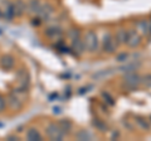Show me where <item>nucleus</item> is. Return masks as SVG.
Listing matches in <instances>:
<instances>
[{
	"label": "nucleus",
	"instance_id": "1",
	"mask_svg": "<svg viewBox=\"0 0 151 141\" xmlns=\"http://www.w3.org/2000/svg\"><path fill=\"white\" fill-rule=\"evenodd\" d=\"M84 47H86V50L89 53H94L98 49V37L96 34V32L89 30L86 33V37L83 39Z\"/></svg>",
	"mask_w": 151,
	"mask_h": 141
},
{
	"label": "nucleus",
	"instance_id": "2",
	"mask_svg": "<svg viewBox=\"0 0 151 141\" xmlns=\"http://www.w3.org/2000/svg\"><path fill=\"white\" fill-rule=\"evenodd\" d=\"M141 82H142V79H141V77L135 72H129L124 76V86L130 88L131 91L136 90V88L140 86Z\"/></svg>",
	"mask_w": 151,
	"mask_h": 141
},
{
	"label": "nucleus",
	"instance_id": "3",
	"mask_svg": "<svg viewBox=\"0 0 151 141\" xmlns=\"http://www.w3.org/2000/svg\"><path fill=\"white\" fill-rule=\"evenodd\" d=\"M45 132L50 140L59 141V140H63V137H64V132L62 131V129L59 127L58 124H54V122H52V124H49L47 126Z\"/></svg>",
	"mask_w": 151,
	"mask_h": 141
},
{
	"label": "nucleus",
	"instance_id": "4",
	"mask_svg": "<svg viewBox=\"0 0 151 141\" xmlns=\"http://www.w3.org/2000/svg\"><path fill=\"white\" fill-rule=\"evenodd\" d=\"M117 45H119V44H117L116 39L113 38L110 33H106V34L103 35L102 48H103V50H105V52H107V53H113V52L116 50Z\"/></svg>",
	"mask_w": 151,
	"mask_h": 141
},
{
	"label": "nucleus",
	"instance_id": "5",
	"mask_svg": "<svg viewBox=\"0 0 151 141\" xmlns=\"http://www.w3.org/2000/svg\"><path fill=\"white\" fill-rule=\"evenodd\" d=\"M141 43V37L140 34L136 30L131 29V30H127V39H126V44L131 47V48H136L139 47Z\"/></svg>",
	"mask_w": 151,
	"mask_h": 141
},
{
	"label": "nucleus",
	"instance_id": "6",
	"mask_svg": "<svg viewBox=\"0 0 151 141\" xmlns=\"http://www.w3.org/2000/svg\"><path fill=\"white\" fill-rule=\"evenodd\" d=\"M6 100H8V105L10 106L13 110H19L23 106V101L15 95V93H10Z\"/></svg>",
	"mask_w": 151,
	"mask_h": 141
},
{
	"label": "nucleus",
	"instance_id": "7",
	"mask_svg": "<svg viewBox=\"0 0 151 141\" xmlns=\"http://www.w3.org/2000/svg\"><path fill=\"white\" fill-rule=\"evenodd\" d=\"M72 49L74 50V53L77 55H82L84 52H86V47H84V43L81 39V37L72 40Z\"/></svg>",
	"mask_w": 151,
	"mask_h": 141
},
{
	"label": "nucleus",
	"instance_id": "8",
	"mask_svg": "<svg viewBox=\"0 0 151 141\" xmlns=\"http://www.w3.org/2000/svg\"><path fill=\"white\" fill-rule=\"evenodd\" d=\"M53 12H54V9L52 5H49V4H42V8L39 13H38V15H40V18L43 20H48L49 17L53 14Z\"/></svg>",
	"mask_w": 151,
	"mask_h": 141
},
{
	"label": "nucleus",
	"instance_id": "9",
	"mask_svg": "<svg viewBox=\"0 0 151 141\" xmlns=\"http://www.w3.org/2000/svg\"><path fill=\"white\" fill-rule=\"evenodd\" d=\"M0 65H1L4 69H13L14 65H15V59H14V57H12L10 54L3 55L1 59H0Z\"/></svg>",
	"mask_w": 151,
	"mask_h": 141
},
{
	"label": "nucleus",
	"instance_id": "10",
	"mask_svg": "<svg viewBox=\"0 0 151 141\" xmlns=\"http://www.w3.org/2000/svg\"><path fill=\"white\" fill-rule=\"evenodd\" d=\"M18 81H19V84L23 90H25L29 84V74L25 69H20L18 70Z\"/></svg>",
	"mask_w": 151,
	"mask_h": 141
},
{
	"label": "nucleus",
	"instance_id": "11",
	"mask_svg": "<svg viewBox=\"0 0 151 141\" xmlns=\"http://www.w3.org/2000/svg\"><path fill=\"white\" fill-rule=\"evenodd\" d=\"M13 8H14V14H15V17L23 15L27 10V5L24 4L23 0H17L15 3H13Z\"/></svg>",
	"mask_w": 151,
	"mask_h": 141
},
{
	"label": "nucleus",
	"instance_id": "12",
	"mask_svg": "<svg viewBox=\"0 0 151 141\" xmlns=\"http://www.w3.org/2000/svg\"><path fill=\"white\" fill-rule=\"evenodd\" d=\"M58 125H59V127L62 129V131L64 132V135H68V134L72 132L73 125H72V122H70L69 120H67V119H64V120H59Z\"/></svg>",
	"mask_w": 151,
	"mask_h": 141
},
{
	"label": "nucleus",
	"instance_id": "13",
	"mask_svg": "<svg viewBox=\"0 0 151 141\" xmlns=\"http://www.w3.org/2000/svg\"><path fill=\"white\" fill-rule=\"evenodd\" d=\"M27 140L29 141H40L42 140V135L37 129H29L27 131Z\"/></svg>",
	"mask_w": 151,
	"mask_h": 141
},
{
	"label": "nucleus",
	"instance_id": "14",
	"mask_svg": "<svg viewBox=\"0 0 151 141\" xmlns=\"http://www.w3.org/2000/svg\"><path fill=\"white\" fill-rule=\"evenodd\" d=\"M42 8V3L39 0H29V3H28V6L27 9H29V12L33 13V14H38Z\"/></svg>",
	"mask_w": 151,
	"mask_h": 141
},
{
	"label": "nucleus",
	"instance_id": "15",
	"mask_svg": "<svg viewBox=\"0 0 151 141\" xmlns=\"http://www.w3.org/2000/svg\"><path fill=\"white\" fill-rule=\"evenodd\" d=\"M45 34L48 37H52V38H58L62 35V29L58 27H50L45 30Z\"/></svg>",
	"mask_w": 151,
	"mask_h": 141
},
{
	"label": "nucleus",
	"instance_id": "16",
	"mask_svg": "<svg viewBox=\"0 0 151 141\" xmlns=\"http://www.w3.org/2000/svg\"><path fill=\"white\" fill-rule=\"evenodd\" d=\"M115 39H116V42H117V44H124V43H126V39H127V30H126V29H119V32L116 33Z\"/></svg>",
	"mask_w": 151,
	"mask_h": 141
},
{
	"label": "nucleus",
	"instance_id": "17",
	"mask_svg": "<svg viewBox=\"0 0 151 141\" xmlns=\"http://www.w3.org/2000/svg\"><path fill=\"white\" fill-rule=\"evenodd\" d=\"M113 72H115V69H105V70H101V72H98L96 74H93V78L97 79V81H100V79H102L103 77H107L110 76V74H112Z\"/></svg>",
	"mask_w": 151,
	"mask_h": 141
},
{
	"label": "nucleus",
	"instance_id": "18",
	"mask_svg": "<svg viewBox=\"0 0 151 141\" xmlns=\"http://www.w3.org/2000/svg\"><path fill=\"white\" fill-rule=\"evenodd\" d=\"M93 126L96 127L97 130H100V131H102V132H105V131H107V125L105 124L103 121H101V120H98V119H94L93 120Z\"/></svg>",
	"mask_w": 151,
	"mask_h": 141
},
{
	"label": "nucleus",
	"instance_id": "19",
	"mask_svg": "<svg viewBox=\"0 0 151 141\" xmlns=\"http://www.w3.org/2000/svg\"><path fill=\"white\" fill-rule=\"evenodd\" d=\"M76 137L77 140H91V134L87 132L86 130H81L76 134Z\"/></svg>",
	"mask_w": 151,
	"mask_h": 141
},
{
	"label": "nucleus",
	"instance_id": "20",
	"mask_svg": "<svg viewBox=\"0 0 151 141\" xmlns=\"http://www.w3.org/2000/svg\"><path fill=\"white\" fill-rule=\"evenodd\" d=\"M139 28L141 29V32H142V34H149L150 33V24L146 20H142L139 23Z\"/></svg>",
	"mask_w": 151,
	"mask_h": 141
},
{
	"label": "nucleus",
	"instance_id": "21",
	"mask_svg": "<svg viewBox=\"0 0 151 141\" xmlns=\"http://www.w3.org/2000/svg\"><path fill=\"white\" fill-rule=\"evenodd\" d=\"M136 122H137V124H139L144 130H150L149 122H146V120H144L142 117H136Z\"/></svg>",
	"mask_w": 151,
	"mask_h": 141
},
{
	"label": "nucleus",
	"instance_id": "22",
	"mask_svg": "<svg viewBox=\"0 0 151 141\" xmlns=\"http://www.w3.org/2000/svg\"><path fill=\"white\" fill-rule=\"evenodd\" d=\"M68 35H69V39H77V38H79L81 37V32H79L78 29H70L69 32H68Z\"/></svg>",
	"mask_w": 151,
	"mask_h": 141
},
{
	"label": "nucleus",
	"instance_id": "23",
	"mask_svg": "<svg viewBox=\"0 0 151 141\" xmlns=\"http://www.w3.org/2000/svg\"><path fill=\"white\" fill-rule=\"evenodd\" d=\"M102 97L105 98V101H106L110 106H113V105H115V101H113V98H112L110 95H108L107 92H102Z\"/></svg>",
	"mask_w": 151,
	"mask_h": 141
},
{
	"label": "nucleus",
	"instance_id": "24",
	"mask_svg": "<svg viewBox=\"0 0 151 141\" xmlns=\"http://www.w3.org/2000/svg\"><path fill=\"white\" fill-rule=\"evenodd\" d=\"M127 58H129V54H127V53H121V54H119L116 57V60H117V62H125Z\"/></svg>",
	"mask_w": 151,
	"mask_h": 141
},
{
	"label": "nucleus",
	"instance_id": "25",
	"mask_svg": "<svg viewBox=\"0 0 151 141\" xmlns=\"http://www.w3.org/2000/svg\"><path fill=\"white\" fill-rule=\"evenodd\" d=\"M142 82L146 84V86L151 87V74H147V76H145L144 79H142Z\"/></svg>",
	"mask_w": 151,
	"mask_h": 141
},
{
	"label": "nucleus",
	"instance_id": "26",
	"mask_svg": "<svg viewBox=\"0 0 151 141\" xmlns=\"http://www.w3.org/2000/svg\"><path fill=\"white\" fill-rule=\"evenodd\" d=\"M5 105H6V102H5V100H4V98L0 96V112L1 111H4L5 110Z\"/></svg>",
	"mask_w": 151,
	"mask_h": 141
},
{
	"label": "nucleus",
	"instance_id": "27",
	"mask_svg": "<svg viewBox=\"0 0 151 141\" xmlns=\"http://www.w3.org/2000/svg\"><path fill=\"white\" fill-rule=\"evenodd\" d=\"M89 87H91V86H89ZM89 87H83V88H81V91H79V93L82 95V93H84V92H88V91H89V90H88Z\"/></svg>",
	"mask_w": 151,
	"mask_h": 141
},
{
	"label": "nucleus",
	"instance_id": "28",
	"mask_svg": "<svg viewBox=\"0 0 151 141\" xmlns=\"http://www.w3.org/2000/svg\"><path fill=\"white\" fill-rule=\"evenodd\" d=\"M150 34H151V24H150Z\"/></svg>",
	"mask_w": 151,
	"mask_h": 141
}]
</instances>
